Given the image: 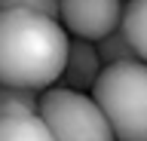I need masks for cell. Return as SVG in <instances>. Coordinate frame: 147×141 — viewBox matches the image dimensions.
I'll return each instance as SVG.
<instances>
[{"label":"cell","instance_id":"obj_1","mask_svg":"<svg viewBox=\"0 0 147 141\" xmlns=\"http://www.w3.org/2000/svg\"><path fill=\"white\" fill-rule=\"evenodd\" d=\"M71 37L58 19L34 9H0V83L43 92L61 80Z\"/></svg>","mask_w":147,"mask_h":141},{"label":"cell","instance_id":"obj_5","mask_svg":"<svg viewBox=\"0 0 147 141\" xmlns=\"http://www.w3.org/2000/svg\"><path fill=\"white\" fill-rule=\"evenodd\" d=\"M101 65L98 58V46L92 40H80L74 37L71 46H67V61H64V71H61V80L67 89H77V92H92V86L98 83Z\"/></svg>","mask_w":147,"mask_h":141},{"label":"cell","instance_id":"obj_7","mask_svg":"<svg viewBox=\"0 0 147 141\" xmlns=\"http://www.w3.org/2000/svg\"><path fill=\"white\" fill-rule=\"evenodd\" d=\"M123 31L129 43L135 49V55L147 65V0H129L123 12Z\"/></svg>","mask_w":147,"mask_h":141},{"label":"cell","instance_id":"obj_3","mask_svg":"<svg viewBox=\"0 0 147 141\" xmlns=\"http://www.w3.org/2000/svg\"><path fill=\"white\" fill-rule=\"evenodd\" d=\"M37 113L46 120L55 141H117L104 111L86 92L67 86H49L40 92Z\"/></svg>","mask_w":147,"mask_h":141},{"label":"cell","instance_id":"obj_4","mask_svg":"<svg viewBox=\"0 0 147 141\" xmlns=\"http://www.w3.org/2000/svg\"><path fill=\"white\" fill-rule=\"evenodd\" d=\"M123 0H61L58 22L67 34L98 43L123 28Z\"/></svg>","mask_w":147,"mask_h":141},{"label":"cell","instance_id":"obj_6","mask_svg":"<svg viewBox=\"0 0 147 141\" xmlns=\"http://www.w3.org/2000/svg\"><path fill=\"white\" fill-rule=\"evenodd\" d=\"M0 141H55L40 113H12L0 117Z\"/></svg>","mask_w":147,"mask_h":141},{"label":"cell","instance_id":"obj_10","mask_svg":"<svg viewBox=\"0 0 147 141\" xmlns=\"http://www.w3.org/2000/svg\"><path fill=\"white\" fill-rule=\"evenodd\" d=\"M0 9H34L49 19H58L61 0H0Z\"/></svg>","mask_w":147,"mask_h":141},{"label":"cell","instance_id":"obj_9","mask_svg":"<svg viewBox=\"0 0 147 141\" xmlns=\"http://www.w3.org/2000/svg\"><path fill=\"white\" fill-rule=\"evenodd\" d=\"M95 46H98V58H101V65H104V67H107V65H119V61H132V58H138L123 28L113 31V34H107L104 40H98Z\"/></svg>","mask_w":147,"mask_h":141},{"label":"cell","instance_id":"obj_8","mask_svg":"<svg viewBox=\"0 0 147 141\" xmlns=\"http://www.w3.org/2000/svg\"><path fill=\"white\" fill-rule=\"evenodd\" d=\"M37 107H40V95H37L34 89H22V86L0 83V117L37 113Z\"/></svg>","mask_w":147,"mask_h":141},{"label":"cell","instance_id":"obj_2","mask_svg":"<svg viewBox=\"0 0 147 141\" xmlns=\"http://www.w3.org/2000/svg\"><path fill=\"white\" fill-rule=\"evenodd\" d=\"M92 98L117 141H147V65L141 58L107 65L92 86Z\"/></svg>","mask_w":147,"mask_h":141}]
</instances>
